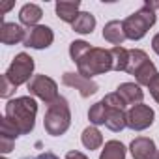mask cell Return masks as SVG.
<instances>
[{"mask_svg": "<svg viewBox=\"0 0 159 159\" xmlns=\"http://www.w3.org/2000/svg\"><path fill=\"white\" fill-rule=\"evenodd\" d=\"M38 103L32 96H23L8 101L6 105V118L19 129L21 135H26L36 125Z\"/></svg>", "mask_w": 159, "mask_h": 159, "instance_id": "obj_1", "label": "cell"}, {"mask_svg": "<svg viewBox=\"0 0 159 159\" xmlns=\"http://www.w3.org/2000/svg\"><path fill=\"white\" fill-rule=\"evenodd\" d=\"M159 8L157 2H146L139 11L131 13L127 19H124V30H125V36L127 39H142L148 30L155 25L157 17H155V10Z\"/></svg>", "mask_w": 159, "mask_h": 159, "instance_id": "obj_2", "label": "cell"}, {"mask_svg": "<svg viewBox=\"0 0 159 159\" xmlns=\"http://www.w3.org/2000/svg\"><path fill=\"white\" fill-rule=\"evenodd\" d=\"M69 125H71L69 103H67L66 98L60 96L56 101L47 105V112H45V118H43V127L49 135L60 137L69 129Z\"/></svg>", "mask_w": 159, "mask_h": 159, "instance_id": "obj_3", "label": "cell"}, {"mask_svg": "<svg viewBox=\"0 0 159 159\" xmlns=\"http://www.w3.org/2000/svg\"><path fill=\"white\" fill-rule=\"evenodd\" d=\"M77 69L83 77L92 79L96 75H103L107 71H112V56L109 49L90 47V51L77 62Z\"/></svg>", "mask_w": 159, "mask_h": 159, "instance_id": "obj_4", "label": "cell"}, {"mask_svg": "<svg viewBox=\"0 0 159 159\" xmlns=\"http://www.w3.org/2000/svg\"><path fill=\"white\" fill-rule=\"evenodd\" d=\"M125 71L137 79L139 86H148L152 83V79L157 75L155 64L148 58V54L142 49H131L129 51V62H127Z\"/></svg>", "mask_w": 159, "mask_h": 159, "instance_id": "obj_5", "label": "cell"}, {"mask_svg": "<svg viewBox=\"0 0 159 159\" xmlns=\"http://www.w3.org/2000/svg\"><path fill=\"white\" fill-rule=\"evenodd\" d=\"M103 103L107 105V120H105V125L111 131H114V133H118L124 127H127V112H125L124 99L116 92H112V94H107L103 98Z\"/></svg>", "mask_w": 159, "mask_h": 159, "instance_id": "obj_6", "label": "cell"}, {"mask_svg": "<svg viewBox=\"0 0 159 159\" xmlns=\"http://www.w3.org/2000/svg\"><path fill=\"white\" fill-rule=\"evenodd\" d=\"M32 73H34V58L26 52H19L13 58V62L10 64L6 77L15 86H21V84H28L32 81Z\"/></svg>", "mask_w": 159, "mask_h": 159, "instance_id": "obj_7", "label": "cell"}, {"mask_svg": "<svg viewBox=\"0 0 159 159\" xmlns=\"http://www.w3.org/2000/svg\"><path fill=\"white\" fill-rule=\"evenodd\" d=\"M26 86H28L30 96L39 98V99L45 101L47 105H51L52 101H56V99L60 98V96H58V86H56V83L52 81L51 77H47V75H34L32 81H30Z\"/></svg>", "mask_w": 159, "mask_h": 159, "instance_id": "obj_8", "label": "cell"}, {"mask_svg": "<svg viewBox=\"0 0 159 159\" xmlns=\"http://www.w3.org/2000/svg\"><path fill=\"white\" fill-rule=\"evenodd\" d=\"M153 118H155L153 109L150 105L139 103L127 111V127L133 131H144L153 124Z\"/></svg>", "mask_w": 159, "mask_h": 159, "instance_id": "obj_9", "label": "cell"}, {"mask_svg": "<svg viewBox=\"0 0 159 159\" xmlns=\"http://www.w3.org/2000/svg\"><path fill=\"white\" fill-rule=\"evenodd\" d=\"M62 83L66 84V86H69V88H75V90H79V94H81L83 98H90V96H94L96 92H98V84L92 81V79H86V77H83L81 73H64L62 75Z\"/></svg>", "mask_w": 159, "mask_h": 159, "instance_id": "obj_10", "label": "cell"}, {"mask_svg": "<svg viewBox=\"0 0 159 159\" xmlns=\"http://www.w3.org/2000/svg\"><path fill=\"white\" fill-rule=\"evenodd\" d=\"M54 41V32L45 26V25H38L34 28L28 30L26 34V39H25V47H30V49H47L51 47Z\"/></svg>", "mask_w": 159, "mask_h": 159, "instance_id": "obj_11", "label": "cell"}, {"mask_svg": "<svg viewBox=\"0 0 159 159\" xmlns=\"http://www.w3.org/2000/svg\"><path fill=\"white\" fill-rule=\"evenodd\" d=\"M131 155L133 159H153L157 155V148L155 142L148 137H137L133 139V142L129 144Z\"/></svg>", "mask_w": 159, "mask_h": 159, "instance_id": "obj_12", "label": "cell"}, {"mask_svg": "<svg viewBox=\"0 0 159 159\" xmlns=\"http://www.w3.org/2000/svg\"><path fill=\"white\" fill-rule=\"evenodd\" d=\"M19 129L4 116L2 122H0V152H2L4 155L10 153L13 150V144H15V139L19 137Z\"/></svg>", "mask_w": 159, "mask_h": 159, "instance_id": "obj_13", "label": "cell"}, {"mask_svg": "<svg viewBox=\"0 0 159 159\" xmlns=\"http://www.w3.org/2000/svg\"><path fill=\"white\" fill-rule=\"evenodd\" d=\"M26 39V32L23 30L21 25H15V23H2L0 25V41L4 45H15L19 41L25 43Z\"/></svg>", "mask_w": 159, "mask_h": 159, "instance_id": "obj_14", "label": "cell"}, {"mask_svg": "<svg viewBox=\"0 0 159 159\" xmlns=\"http://www.w3.org/2000/svg\"><path fill=\"white\" fill-rule=\"evenodd\" d=\"M116 94L124 99L125 105H131V107L139 105V103L142 101V98H144L142 88H140L139 84H135V83H122V84L116 88Z\"/></svg>", "mask_w": 159, "mask_h": 159, "instance_id": "obj_15", "label": "cell"}, {"mask_svg": "<svg viewBox=\"0 0 159 159\" xmlns=\"http://www.w3.org/2000/svg\"><path fill=\"white\" fill-rule=\"evenodd\" d=\"M103 38L114 47H120L127 39L125 30H124V21H109L103 28Z\"/></svg>", "mask_w": 159, "mask_h": 159, "instance_id": "obj_16", "label": "cell"}, {"mask_svg": "<svg viewBox=\"0 0 159 159\" xmlns=\"http://www.w3.org/2000/svg\"><path fill=\"white\" fill-rule=\"evenodd\" d=\"M79 8H81V2H79V0H62V2H56V6H54L56 15L64 23H71V25L75 23L77 15L81 13Z\"/></svg>", "mask_w": 159, "mask_h": 159, "instance_id": "obj_17", "label": "cell"}, {"mask_svg": "<svg viewBox=\"0 0 159 159\" xmlns=\"http://www.w3.org/2000/svg\"><path fill=\"white\" fill-rule=\"evenodd\" d=\"M41 17H43V11H41V8L38 4H25L21 8V11H19V21L23 25L30 26V28L38 26V23H39Z\"/></svg>", "mask_w": 159, "mask_h": 159, "instance_id": "obj_18", "label": "cell"}, {"mask_svg": "<svg viewBox=\"0 0 159 159\" xmlns=\"http://www.w3.org/2000/svg\"><path fill=\"white\" fill-rule=\"evenodd\" d=\"M81 140H83V146L88 148V150H98L101 144H103V135L101 131L96 127V125H88L83 135H81Z\"/></svg>", "mask_w": 159, "mask_h": 159, "instance_id": "obj_19", "label": "cell"}, {"mask_svg": "<svg viewBox=\"0 0 159 159\" xmlns=\"http://www.w3.org/2000/svg\"><path fill=\"white\" fill-rule=\"evenodd\" d=\"M71 26H73V30L79 32V34H92L94 28H96V17H94L92 13H88V11H81V13L77 15L75 23H73Z\"/></svg>", "mask_w": 159, "mask_h": 159, "instance_id": "obj_20", "label": "cell"}, {"mask_svg": "<svg viewBox=\"0 0 159 159\" xmlns=\"http://www.w3.org/2000/svg\"><path fill=\"white\" fill-rule=\"evenodd\" d=\"M99 159H125V146L120 140H109L105 142Z\"/></svg>", "mask_w": 159, "mask_h": 159, "instance_id": "obj_21", "label": "cell"}, {"mask_svg": "<svg viewBox=\"0 0 159 159\" xmlns=\"http://www.w3.org/2000/svg\"><path fill=\"white\" fill-rule=\"evenodd\" d=\"M111 56H112V71H125L127 69V62H129V51L120 47H112L109 49Z\"/></svg>", "mask_w": 159, "mask_h": 159, "instance_id": "obj_22", "label": "cell"}, {"mask_svg": "<svg viewBox=\"0 0 159 159\" xmlns=\"http://www.w3.org/2000/svg\"><path fill=\"white\" fill-rule=\"evenodd\" d=\"M88 120L92 122V125H103L105 124V120H107V105L103 103V99L90 107Z\"/></svg>", "mask_w": 159, "mask_h": 159, "instance_id": "obj_23", "label": "cell"}, {"mask_svg": "<svg viewBox=\"0 0 159 159\" xmlns=\"http://www.w3.org/2000/svg\"><path fill=\"white\" fill-rule=\"evenodd\" d=\"M88 51H90V43H86V41H83V39H75V41H71V45H69V56H71V60H73L75 64L81 60Z\"/></svg>", "mask_w": 159, "mask_h": 159, "instance_id": "obj_24", "label": "cell"}, {"mask_svg": "<svg viewBox=\"0 0 159 159\" xmlns=\"http://www.w3.org/2000/svg\"><path fill=\"white\" fill-rule=\"evenodd\" d=\"M15 88L17 86L6 77V73L0 77V96H2V98H11L15 94Z\"/></svg>", "mask_w": 159, "mask_h": 159, "instance_id": "obj_25", "label": "cell"}, {"mask_svg": "<svg viewBox=\"0 0 159 159\" xmlns=\"http://www.w3.org/2000/svg\"><path fill=\"white\" fill-rule=\"evenodd\" d=\"M148 90H150V94H152V98L159 103V73L152 79V83L148 84Z\"/></svg>", "mask_w": 159, "mask_h": 159, "instance_id": "obj_26", "label": "cell"}, {"mask_svg": "<svg viewBox=\"0 0 159 159\" xmlns=\"http://www.w3.org/2000/svg\"><path fill=\"white\" fill-rule=\"evenodd\" d=\"M66 159H88V155H84L83 152H77V150H71L66 153Z\"/></svg>", "mask_w": 159, "mask_h": 159, "instance_id": "obj_27", "label": "cell"}, {"mask_svg": "<svg viewBox=\"0 0 159 159\" xmlns=\"http://www.w3.org/2000/svg\"><path fill=\"white\" fill-rule=\"evenodd\" d=\"M25 159H60V157L54 155L52 152H43V153H39V155H36V157H25Z\"/></svg>", "mask_w": 159, "mask_h": 159, "instance_id": "obj_28", "label": "cell"}, {"mask_svg": "<svg viewBox=\"0 0 159 159\" xmlns=\"http://www.w3.org/2000/svg\"><path fill=\"white\" fill-rule=\"evenodd\" d=\"M13 8V2H2V4H0V17H2L8 10H11Z\"/></svg>", "mask_w": 159, "mask_h": 159, "instance_id": "obj_29", "label": "cell"}, {"mask_svg": "<svg viewBox=\"0 0 159 159\" xmlns=\"http://www.w3.org/2000/svg\"><path fill=\"white\" fill-rule=\"evenodd\" d=\"M152 49L155 51V54H159V34L153 36V39H152Z\"/></svg>", "mask_w": 159, "mask_h": 159, "instance_id": "obj_30", "label": "cell"}, {"mask_svg": "<svg viewBox=\"0 0 159 159\" xmlns=\"http://www.w3.org/2000/svg\"><path fill=\"white\" fill-rule=\"evenodd\" d=\"M153 159H159V152H157V155H155V157H153Z\"/></svg>", "mask_w": 159, "mask_h": 159, "instance_id": "obj_31", "label": "cell"}]
</instances>
